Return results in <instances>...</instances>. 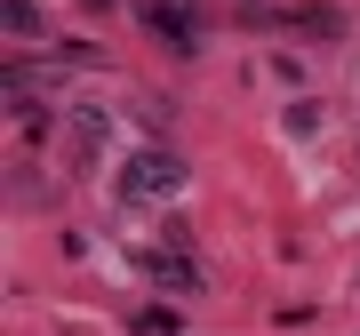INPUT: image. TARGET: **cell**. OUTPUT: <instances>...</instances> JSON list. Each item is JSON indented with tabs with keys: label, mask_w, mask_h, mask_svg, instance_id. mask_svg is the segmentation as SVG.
<instances>
[{
	"label": "cell",
	"mask_w": 360,
	"mask_h": 336,
	"mask_svg": "<svg viewBox=\"0 0 360 336\" xmlns=\"http://www.w3.org/2000/svg\"><path fill=\"white\" fill-rule=\"evenodd\" d=\"M144 272H153V280H168L176 297H193V288H200V264H184V257H144Z\"/></svg>",
	"instance_id": "cell-3"
},
{
	"label": "cell",
	"mask_w": 360,
	"mask_h": 336,
	"mask_svg": "<svg viewBox=\"0 0 360 336\" xmlns=\"http://www.w3.org/2000/svg\"><path fill=\"white\" fill-rule=\"evenodd\" d=\"M184 184V160L176 153H136L129 168H120V200H160Z\"/></svg>",
	"instance_id": "cell-1"
},
{
	"label": "cell",
	"mask_w": 360,
	"mask_h": 336,
	"mask_svg": "<svg viewBox=\"0 0 360 336\" xmlns=\"http://www.w3.org/2000/svg\"><path fill=\"white\" fill-rule=\"evenodd\" d=\"M0 25L25 40V32H40V8H32V0H0Z\"/></svg>",
	"instance_id": "cell-4"
},
{
	"label": "cell",
	"mask_w": 360,
	"mask_h": 336,
	"mask_svg": "<svg viewBox=\"0 0 360 336\" xmlns=\"http://www.w3.org/2000/svg\"><path fill=\"white\" fill-rule=\"evenodd\" d=\"M136 16L168 40V49H200V8L193 0H136Z\"/></svg>",
	"instance_id": "cell-2"
},
{
	"label": "cell",
	"mask_w": 360,
	"mask_h": 336,
	"mask_svg": "<svg viewBox=\"0 0 360 336\" xmlns=\"http://www.w3.org/2000/svg\"><path fill=\"white\" fill-rule=\"evenodd\" d=\"M129 328H184V321H176V312H168V304H144V312H136Z\"/></svg>",
	"instance_id": "cell-5"
}]
</instances>
